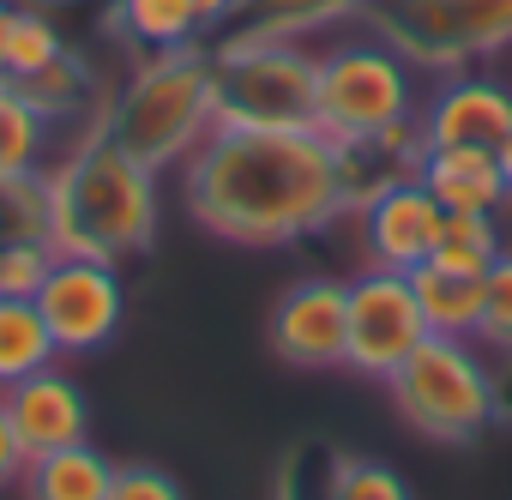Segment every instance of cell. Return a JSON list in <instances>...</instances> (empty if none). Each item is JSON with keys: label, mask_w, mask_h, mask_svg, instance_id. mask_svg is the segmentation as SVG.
Here are the masks:
<instances>
[{"label": "cell", "mask_w": 512, "mask_h": 500, "mask_svg": "<svg viewBox=\"0 0 512 500\" xmlns=\"http://www.w3.org/2000/svg\"><path fill=\"white\" fill-rule=\"evenodd\" d=\"M392 386V404L398 416L422 434V440H440V446H464L476 440L500 398H494V380L476 356V338H446V332H428L404 362L398 374L386 380Z\"/></svg>", "instance_id": "cell-6"}, {"label": "cell", "mask_w": 512, "mask_h": 500, "mask_svg": "<svg viewBox=\"0 0 512 500\" xmlns=\"http://www.w3.org/2000/svg\"><path fill=\"white\" fill-rule=\"evenodd\" d=\"M61 350H55V332L43 320V308L31 296H0V392L19 386L25 374L49 368Z\"/></svg>", "instance_id": "cell-19"}, {"label": "cell", "mask_w": 512, "mask_h": 500, "mask_svg": "<svg viewBox=\"0 0 512 500\" xmlns=\"http://www.w3.org/2000/svg\"><path fill=\"white\" fill-rule=\"evenodd\" d=\"M416 121V79L410 61L368 37L320 49V97H314V127L332 145H368L380 133H398Z\"/></svg>", "instance_id": "cell-5"}, {"label": "cell", "mask_w": 512, "mask_h": 500, "mask_svg": "<svg viewBox=\"0 0 512 500\" xmlns=\"http://www.w3.org/2000/svg\"><path fill=\"white\" fill-rule=\"evenodd\" d=\"M109 500H187L181 482L157 464H115V482H109Z\"/></svg>", "instance_id": "cell-27"}, {"label": "cell", "mask_w": 512, "mask_h": 500, "mask_svg": "<svg viewBox=\"0 0 512 500\" xmlns=\"http://www.w3.org/2000/svg\"><path fill=\"white\" fill-rule=\"evenodd\" d=\"M422 145H482L494 151L512 133V91L488 73H446L416 115Z\"/></svg>", "instance_id": "cell-12"}, {"label": "cell", "mask_w": 512, "mask_h": 500, "mask_svg": "<svg viewBox=\"0 0 512 500\" xmlns=\"http://www.w3.org/2000/svg\"><path fill=\"white\" fill-rule=\"evenodd\" d=\"M350 290V338H344V368L362 380H392L398 362L428 338V314L416 302L410 272L392 266H368L362 278L344 284Z\"/></svg>", "instance_id": "cell-8"}, {"label": "cell", "mask_w": 512, "mask_h": 500, "mask_svg": "<svg viewBox=\"0 0 512 500\" xmlns=\"http://www.w3.org/2000/svg\"><path fill=\"white\" fill-rule=\"evenodd\" d=\"M326 500H410L404 476L374 464V458H338L332 464V482H326Z\"/></svg>", "instance_id": "cell-25"}, {"label": "cell", "mask_w": 512, "mask_h": 500, "mask_svg": "<svg viewBox=\"0 0 512 500\" xmlns=\"http://www.w3.org/2000/svg\"><path fill=\"white\" fill-rule=\"evenodd\" d=\"M13 13H19L13 0H0V61H7V31H13Z\"/></svg>", "instance_id": "cell-30"}, {"label": "cell", "mask_w": 512, "mask_h": 500, "mask_svg": "<svg viewBox=\"0 0 512 500\" xmlns=\"http://www.w3.org/2000/svg\"><path fill=\"white\" fill-rule=\"evenodd\" d=\"M97 127H103L109 145H121L145 169L187 163L217 133V67H211V49L181 43V49L145 55L133 67V79L103 103Z\"/></svg>", "instance_id": "cell-3"}, {"label": "cell", "mask_w": 512, "mask_h": 500, "mask_svg": "<svg viewBox=\"0 0 512 500\" xmlns=\"http://www.w3.org/2000/svg\"><path fill=\"white\" fill-rule=\"evenodd\" d=\"M37 308L55 332V350L61 356H91L103 350L115 332H121V314H127V290H121V272L109 260H85V254H61L37 290Z\"/></svg>", "instance_id": "cell-9"}, {"label": "cell", "mask_w": 512, "mask_h": 500, "mask_svg": "<svg viewBox=\"0 0 512 500\" xmlns=\"http://www.w3.org/2000/svg\"><path fill=\"white\" fill-rule=\"evenodd\" d=\"M416 175L446 211H500L512 199L506 175H500V157L482 151V145H428Z\"/></svg>", "instance_id": "cell-14"}, {"label": "cell", "mask_w": 512, "mask_h": 500, "mask_svg": "<svg viewBox=\"0 0 512 500\" xmlns=\"http://www.w3.org/2000/svg\"><path fill=\"white\" fill-rule=\"evenodd\" d=\"M25 85V97L49 115V121H67V115H79V103H85V91H91V73H85V61L67 49L61 61H49L43 73H31V79H19Z\"/></svg>", "instance_id": "cell-24"}, {"label": "cell", "mask_w": 512, "mask_h": 500, "mask_svg": "<svg viewBox=\"0 0 512 500\" xmlns=\"http://www.w3.org/2000/svg\"><path fill=\"white\" fill-rule=\"evenodd\" d=\"M49 127H55V121L25 97V85L0 73V187H7V181H25V175H43Z\"/></svg>", "instance_id": "cell-17"}, {"label": "cell", "mask_w": 512, "mask_h": 500, "mask_svg": "<svg viewBox=\"0 0 512 500\" xmlns=\"http://www.w3.org/2000/svg\"><path fill=\"white\" fill-rule=\"evenodd\" d=\"M157 217H163L157 169L109 145L103 127H91V139L49 175V241L61 254L109 266L139 260L157 241Z\"/></svg>", "instance_id": "cell-2"}, {"label": "cell", "mask_w": 512, "mask_h": 500, "mask_svg": "<svg viewBox=\"0 0 512 500\" xmlns=\"http://www.w3.org/2000/svg\"><path fill=\"white\" fill-rule=\"evenodd\" d=\"M25 446H19V434H13V416H7V404H0V488H13V482H25Z\"/></svg>", "instance_id": "cell-28"}, {"label": "cell", "mask_w": 512, "mask_h": 500, "mask_svg": "<svg viewBox=\"0 0 512 500\" xmlns=\"http://www.w3.org/2000/svg\"><path fill=\"white\" fill-rule=\"evenodd\" d=\"M109 19H115V37H127L139 55L181 49V43H199L205 37L193 0H115Z\"/></svg>", "instance_id": "cell-18"}, {"label": "cell", "mask_w": 512, "mask_h": 500, "mask_svg": "<svg viewBox=\"0 0 512 500\" xmlns=\"http://www.w3.org/2000/svg\"><path fill=\"white\" fill-rule=\"evenodd\" d=\"M362 19L410 67L440 79L512 49V0H374Z\"/></svg>", "instance_id": "cell-7"}, {"label": "cell", "mask_w": 512, "mask_h": 500, "mask_svg": "<svg viewBox=\"0 0 512 500\" xmlns=\"http://www.w3.org/2000/svg\"><path fill=\"white\" fill-rule=\"evenodd\" d=\"M0 404H7V416H13V434H19L25 458H43L55 446H73L91 428L85 392L67 374H55V362L37 368V374H25L19 386H7V392H0Z\"/></svg>", "instance_id": "cell-13"}, {"label": "cell", "mask_w": 512, "mask_h": 500, "mask_svg": "<svg viewBox=\"0 0 512 500\" xmlns=\"http://www.w3.org/2000/svg\"><path fill=\"white\" fill-rule=\"evenodd\" d=\"M181 169L193 223L235 247H290L350 211L344 151L320 127H217Z\"/></svg>", "instance_id": "cell-1"}, {"label": "cell", "mask_w": 512, "mask_h": 500, "mask_svg": "<svg viewBox=\"0 0 512 500\" xmlns=\"http://www.w3.org/2000/svg\"><path fill=\"white\" fill-rule=\"evenodd\" d=\"M109 482H115V464L91 440L55 446L25 464V500H109Z\"/></svg>", "instance_id": "cell-15"}, {"label": "cell", "mask_w": 512, "mask_h": 500, "mask_svg": "<svg viewBox=\"0 0 512 500\" xmlns=\"http://www.w3.org/2000/svg\"><path fill=\"white\" fill-rule=\"evenodd\" d=\"M350 290L338 278H302L272 308V350L290 368H344Z\"/></svg>", "instance_id": "cell-11"}, {"label": "cell", "mask_w": 512, "mask_h": 500, "mask_svg": "<svg viewBox=\"0 0 512 500\" xmlns=\"http://www.w3.org/2000/svg\"><path fill=\"white\" fill-rule=\"evenodd\" d=\"M476 344L512 356V254H500L482 272V320H476Z\"/></svg>", "instance_id": "cell-26"}, {"label": "cell", "mask_w": 512, "mask_h": 500, "mask_svg": "<svg viewBox=\"0 0 512 500\" xmlns=\"http://www.w3.org/2000/svg\"><path fill=\"white\" fill-rule=\"evenodd\" d=\"M374 0H241L229 31H247V37H320L344 19H362Z\"/></svg>", "instance_id": "cell-16"}, {"label": "cell", "mask_w": 512, "mask_h": 500, "mask_svg": "<svg viewBox=\"0 0 512 500\" xmlns=\"http://www.w3.org/2000/svg\"><path fill=\"white\" fill-rule=\"evenodd\" d=\"M61 55H67V43H61L55 19L43 7H19L13 31H7V61H0V73H7V79H31V73H43Z\"/></svg>", "instance_id": "cell-22"}, {"label": "cell", "mask_w": 512, "mask_h": 500, "mask_svg": "<svg viewBox=\"0 0 512 500\" xmlns=\"http://www.w3.org/2000/svg\"><path fill=\"white\" fill-rule=\"evenodd\" d=\"M193 7H199V25H205V31H217V25L229 31V19H235L241 0H193Z\"/></svg>", "instance_id": "cell-29"}, {"label": "cell", "mask_w": 512, "mask_h": 500, "mask_svg": "<svg viewBox=\"0 0 512 500\" xmlns=\"http://www.w3.org/2000/svg\"><path fill=\"white\" fill-rule=\"evenodd\" d=\"M55 260H61V247L49 235H7L0 241V296H31L37 302Z\"/></svg>", "instance_id": "cell-23"}, {"label": "cell", "mask_w": 512, "mask_h": 500, "mask_svg": "<svg viewBox=\"0 0 512 500\" xmlns=\"http://www.w3.org/2000/svg\"><path fill=\"white\" fill-rule=\"evenodd\" d=\"M211 67H217V127H314L320 49L296 37L223 31Z\"/></svg>", "instance_id": "cell-4"}, {"label": "cell", "mask_w": 512, "mask_h": 500, "mask_svg": "<svg viewBox=\"0 0 512 500\" xmlns=\"http://www.w3.org/2000/svg\"><path fill=\"white\" fill-rule=\"evenodd\" d=\"M410 284H416V302H422V314H428V332L476 338V320H482V278L440 272V266H416Z\"/></svg>", "instance_id": "cell-20"}, {"label": "cell", "mask_w": 512, "mask_h": 500, "mask_svg": "<svg viewBox=\"0 0 512 500\" xmlns=\"http://www.w3.org/2000/svg\"><path fill=\"white\" fill-rule=\"evenodd\" d=\"M500 254H506V247H500V223H494V211H446L428 266H440V272H464V278H482Z\"/></svg>", "instance_id": "cell-21"}, {"label": "cell", "mask_w": 512, "mask_h": 500, "mask_svg": "<svg viewBox=\"0 0 512 500\" xmlns=\"http://www.w3.org/2000/svg\"><path fill=\"white\" fill-rule=\"evenodd\" d=\"M494 157H500V175H506V193H512V133L494 145Z\"/></svg>", "instance_id": "cell-31"}, {"label": "cell", "mask_w": 512, "mask_h": 500, "mask_svg": "<svg viewBox=\"0 0 512 500\" xmlns=\"http://www.w3.org/2000/svg\"><path fill=\"white\" fill-rule=\"evenodd\" d=\"M362 241H368V266H392V272H416L428 266L446 205L422 187V175H398L380 193H368L362 205Z\"/></svg>", "instance_id": "cell-10"}]
</instances>
